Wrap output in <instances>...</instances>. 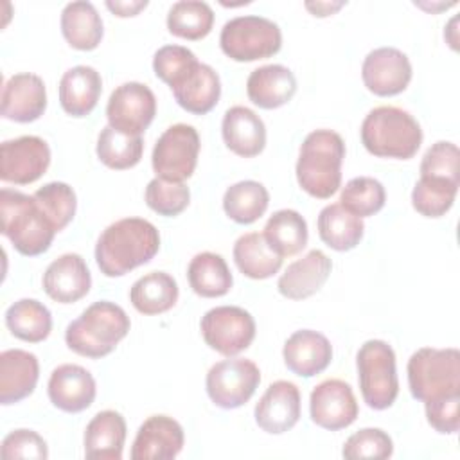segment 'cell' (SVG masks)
I'll return each mask as SVG.
<instances>
[{
    "label": "cell",
    "instance_id": "7402d4cb",
    "mask_svg": "<svg viewBox=\"0 0 460 460\" xmlns=\"http://www.w3.org/2000/svg\"><path fill=\"white\" fill-rule=\"evenodd\" d=\"M176 102L189 113L205 115L219 101L221 81L217 72L205 63L196 61L172 86Z\"/></svg>",
    "mask_w": 460,
    "mask_h": 460
},
{
    "label": "cell",
    "instance_id": "7dc6e473",
    "mask_svg": "<svg viewBox=\"0 0 460 460\" xmlns=\"http://www.w3.org/2000/svg\"><path fill=\"white\" fill-rule=\"evenodd\" d=\"M428 424L444 435H453L460 428V394L446 395L424 402Z\"/></svg>",
    "mask_w": 460,
    "mask_h": 460
},
{
    "label": "cell",
    "instance_id": "30bf717a",
    "mask_svg": "<svg viewBox=\"0 0 460 460\" xmlns=\"http://www.w3.org/2000/svg\"><path fill=\"white\" fill-rule=\"evenodd\" d=\"M261 383L259 367L246 358H230L214 363L205 379L210 401L223 408L234 410L246 404Z\"/></svg>",
    "mask_w": 460,
    "mask_h": 460
},
{
    "label": "cell",
    "instance_id": "83f0119b",
    "mask_svg": "<svg viewBox=\"0 0 460 460\" xmlns=\"http://www.w3.org/2000/svg\"><path fill=\"white\" fill-rule=\"evenodd\" d=\"M126 420L115 410H102L84 429V455L92 460H120L126 442Z\"/></svg>",
    "mask_w": 460,
    "mask_h": 460
},
{
    "label": "cell",
    "instance_id": "ee69618b",
    "mask_svg": "<svg viewBox=\"0 0 460 460\" xmlns=\"http://www.w3.org/2000/svg\"><path fill=\"white\" fill-rule=\"evenodd\" d=\"M458 160L460 151L456 144L438 140L424 153L420 162V176L444 178L458 183Z\"/></svg>",
    "mask_w": 460,
    "mask_h": 460
},
{
    "label": "cell",
    "instance_id": "7c38bea8",
    "mask_svg": "<svg viewBox=\"0 0 460 460\" xmlns=\"http://www.w3.org/2000/svg\"><path fill=\"white\" fill-rule=\"evenodd\" d=\"M156 115V97L153 90L137 81L117 86L106 104L108 124L126 135L140 137Z\"/></svg>",
    "mask_w": 460,
    "mask_h": 460
},
{
    "label": "cell",
    "instance_id": "ba28073f",
    "mask_svg": "<svg viewBox=\"0 0 460 460\" xmlns=\"http://www.w3.org/2000/svg\"><path fill=\"white\" fill-rule=\"evenodd\" d=\"M219 45L230 59L248 63L275 56L282 47V32L270 18L255 14L235 16L223 25Z\"/></svg>",
    "mask_w": 460,
    "mask_h": 460
},
{
    "label": "cell",
    "instance_id": "ab89813d",
    "mask_svg": "<svg viewBox=\"0 0 460 460\" xmlns=\"http://www.w3.org/2000/svg\"><path fill=\"white\" fill-rule=\"evenodd\" d=\"M32 198L56 232H61L75 216L77 198L74 189L65 181L45 183Z\"/></svg>",
    "mask_w": 460,
    "mask_h": 460
},
{
    "label": "cell",
    "instance_id": "4dcf8cb0",
    "mask_svg": "<svg viewBox=\"0 0 460 460\" xmlns=\"http://www.w3.org/2000/svg\"><path fill=\"white\" fill-rule=\"evenodd\" d=\"M320 239L336 252H347L359 244L365 234L363 219L349 212L340 203H331L320 210L318 216Z\"/></svg>",
    "mask_w": 460,
    "mask_h": 460
},
{
    "label": "cell",
    "instance_id": "f6af8a7d",
    "mask_svg": "<svg viewBox=\"0 0 460 460\" xmlns=\"http://www.w3.org/2000/svg\"><path fill=\"white\" fill-rule=\"evenodd\" d=\"M192 50L181 45H164L155 52L153 70L158 79H162L169 88L196 63Z\"/></svg>",
    "mask_w": 460,
    "mask_h": 460
},
{
    "label": "cell",
    "instance_id": "ac0fdd59",
    "mask_svg": "<svg viewBox=\"0 0 460 460\" xmlns=\"http://www.w3.org/2000/svg\"><path fill=\"white\" fill-rule=\"evenodd\" d=\"M50 402L66 413H79L92 406L97 386L93 376L81 365L65 363L52 370L47 385Z\"/></svg>",
    "mask_w": 460,
    "mask_h": 460
},
{
    "label": "cell",
    "instance_id": "f35d334b",
    "mask_svg": "<svg viewBox=\"0 0 460 460\" xmlns=\"http://www.w3.org/2000/svg\"><path fill=\"white\" fill-rule=\"evenodd\" d=\"M456 192V181L420 176L411 190V205L424 217H440L453 207Z\"/></svg>",
    "mask_w": 460,
    "mask_h": 460
},
{
    "label": "cell",
    "instance_id": "9c48e42d",
    "mask_svg": "<svg viewBox=\"0 0 460 460\" xmlns=\"http://www.w3.org/2000/svg\"><path fill=\"white\" fill-rule=\"evenodd\" d=\"M199 146V135L194 126L183 122L169 126L153 147V171L158 178L185 181L196 169Z\"/></svg>",
    "mask_w": 460,
    "mask_h": 460
},
{
    "label": "cell",
    "instance_id": "cb8c5ba5",
    "mask_svg": "<svg viewBox=\"0 0 460 460\" xmlns=\"http://www.w3.org/2000/svg\"><path fill=\"white\" fill-rule=\"evenodd\" d=\"M40 377L38 358L23 349H9L0 354V402L4 406L29 397Z\"/></svg>",
    "mask_w": 460,
    "mask_h": 460
},
{
    "label": "cell",
    "instance_id": "8fae6325",
    "mask_svg": "<svg viewBox=\"0 0 460 460\" xmlns=\"http://www.w3.org/2000/svg\"><path fill=\"white\" fill-rule=\"evenodd\" d=\"M199 329L205 343L226 358L246 350L255 338L253 316L237 305L208 309L199 322Z\"/></svg>",
    "mask_w": 460,
    "mask_h": 460
},
{
    "label": "cell",
    "instance_id": "484cf974",
    "mask_svg": "<svg viewBox=\"0 0 460 460\" xmlns=\"http://www.w3.org/2000/svg\"><path fill=\"white\" fill-rule=\"evenodd\" d=\"M101 92V74L93 66L77 65L61 75L59 104L72 117H86L97 106Z\"/></svg>",
    "mask_w": 460,
    "mask_h": 460
},
{
    "label": "cell",
    "instance_id": "d6986e66",
    "mask_svg": "<svg viewBox=\"0 0 460 460\" xmlns=\"http://www.w3.org/2000/svg\"><path fill=\"white\" fill-rule=\"evenodd\" d=\"M47 108V90L40 75L22 72L11 75L2 90V117L13 122L38 120Z\"/></svg>",
    "mask_w": 460,
    "mask_h": 460
},
{
    "label": "cell",
    "instance_id": "c3c4849f",
    "mask_svg": "<svg viewBox=\"0 0 460 460\" xmlns=\"http://www.w3.org/2000/svg\"><path fill=\"white\" fill-rule=\"evenodd\" d=\"M106 7H108L115 16L128 18V16H137L142 9H146V7H147V0H129V2H124V0H108V2H106Z\"/></svg>",
    "mask_w": 460,
    "mask_h": 460
},
{
    "label": "cell",
    "instance_id": "1f68e13d",
    "mask_svg": "<svg viewBox=\"0 0 460 460\" xmlns=\"http://www.w3.org/2000/svg\"><path fill=\"white\" fill-rule=\"evenodd\" d=\"M178 284L165 271H151L133 282L129 300L133 307L147 316L162 314L178 302Z\"/></svg>",
    "mask_w": 460,
    "mask_h": 460
},
{
    "label": "cell",
    "instance_id": "b9f144b4",
    "mask_svg": "<svg viewBox=\"0 0 460 460\" xmlns=\"http://www.w3.org/2000/svg\"><path fill=\"white\" fill-rule=\"evenodd\" d=\"M189 201L190 190L183 181H171L156 176L146 187V203L160 216L174 217L187 208Z\"/></svg>",
    "mask_w": 460,
    "mask_h": 460
},
{
    "label": "cell",
    "instance_id": "8d00e7d4",
    "mask_svg": "<svg viewBox=\"0 0 460 460\" xmlns=\"http://www.w3.org/2000/svg\"><path fill=\"white\" fill-rule=\"evenodd\" d=\"M95 153H97V158L110 169H115V171L131 169L142 158L144 140L142 137L117 131L108 124L101 129L97 137Z\"/></svg>",
    "mask_w": 460,
    "mask_h": 460
},
{
    "label": "cell",
    "instance_id": "74e56055",
    "mask_svg": "<svg viewBox=\"0 0 460 460\" xmlns=\"http://www.w3.org/2000/svg\"><path fill=\"white\" fill-rule=\"evenodd\" d=\"M214 25V11L201 0H180L167 13V29L172 36L183 40H201Z\"/></svg>",
    "mask_w": 460,
    "mask_h": 460
},
{
    "label": "cell",
    "instance_id": "44dd1931",
    "mask_svg": "<svg viewBox=\"0 0 460 460\" xmlns=\"http://www.w3.org/2000/svg\"><path fill=\"white\" fill-rule=\"evenodd\" d=\"M282 358L293 374L313 377L329 367L332 359V345L322 332L300 329L286 340Z\"/></svg>",
    "mask_w": 460,
    "mask_h": 460
},
{
    "label": "cell",
    "instance_id": "d590c367",
    "mask_svg": "<svg viewBox=\"0 0 460 460\" xmlns=\"http://www.w3.org/2000/svg\"><path fill=\"white\" fill-rule=\"evenodd\" d=\"M270 205L268 189L255 180H243L230 185L223 196V210L225 214L239 223L252 225L261 216H264Z\"/></svg>",
    "mask_w": 460,
    "mask_h": 460
},
{
    "label": "cell",
    "instance_id": "6da1fadb",
    "mask_svg": "<svg viewBox=\"0 0 460 460\" xmlns=\"http://www.w3.org/2000/svg\"><path fill=\"white\" fill-rule=\"evenodd\" d=\"M160 248V234L142 217H124L102 230L95 244V262L106 277H122L149 262Z\"/></svg>",
    "mask_w": 460,
    "mask_h": 460
},
{
    "label": "cell",
    "instance_id": "d4e9b609",
    "mask_svg": "<svg viewBox=\"0 0 460 460\" xmlns=\"http://www.w3.org/2000/svg\"><path fill=\"white\" fill-rule=\"evenodd\" d=\"M221 135L226 147L243 158L257 156L266 146V126L262 119L246 106H232L225 111Z\"/></svg>",
    "mask_w": 460,
    "mask_h": 460
},
{
    "label": "cell",
    "instance_id": "277c9868",
    "mask_svg": "<svg viewBox=\"0 0 460 460\" xmlns=\"http://www.w3.org/2000/svg\"><path fill=\"white\" fill-rule=\"evenodd\" d=\"M361 142L374 156L408 160L422 144V129L406 110L377 106L361 122Z\"/></svg>",
    "mask_w": 460,
    "mask_h": 460
},
{
    "label": "cell",
    "instance_id": "681fc988",
    "mask_svg": "<svg viewBox=\"0 0 460 460\" xmlns=\"http://www.w3.org/2000/svg\"><path fill=\"white\" fill-rule=\"evenodd\" d=\"M345 2H305V9L313 13V16H331L338 9H341Z\"/></svg>",
    "mask_w": 460,
    "mask_h": 460
},
{
    "label": "cell",
    "instance_id": "8992f818",
    "mask_svg": "<svg viewBox=\"0 0 460 460\" xmlns=\"http://www.w3.org/2000/svg\"><path fill=\"white\" fill-rule=\"evenodd\" d=\"M406 372L410 394L422 402L460 394L458 349L422 347L410 356Z\"/></svg>",
    "mask_w": 460,
    "mask_h": 460
},
{
    "label": "cell",
    "instance_id": "d6a6232c",
    "mask_svg": "<svg viewBox=\"0 0 460 460\" xmlns=\"http://www.w3.org/2000/svg\"><path fill=\"white\" fill-rule=\"evenodd\" d=\"M187 279L192 291L203 298L226 295L234 282L226 261L214 252L196 253L189 262Z\"/></svg>",
    "mask_w": 460,
    "mask_h": 460
},
{
    "label": "cell",
    "instance_id": "e575fe53",
    "mask_svg": "<svg viewBox=\"0 0 460 460\" xmlns=\"http://www.w3.org/2000/svg\"><path fill=\"white\" fill-rule=\"evenodd\" d=\"M262 234L271 248L282 257L300 253L305 248L309 237L305 219L293 208L273 212V216H270L266 221Z\"/></svg>",
    "mask_w": 460,
    "mask_h": 460
},
{
    "label": "cell",
    "instance_id": "4fadbf2b",
    "mask_svg": "<svg viewBox=\"0 0 460 460\" xmlns=\"http://www.w3.org/2000/svg\"><path fill=\"white\" fill-rule=\"evenodd\" d=\"M50 165L49 144L34 135H23L2 142L0 178L14 185H29L40 180Z\"/></svg>",
    "mask_w": 460,
    "mask_h": 460
},
{
    "label": "cell",
    "instance_id": "836d02e7",
    "mask_svg": "<svg viewBox=\"0 0 460 460\" xmlns=\"http://www.w3.org/2000/svg\"><path fill=\"white\" fill-rule=\"evenodd\" d=\"M5 325L11 334L22 341L40 343L52 331V314L36 298H22L5 311Z\"/></svg>",
    "mask_w": 460,
    "mask_h": 460
},
{
    "label": "cell",
    "instance_id": "5bb4252c",
    "mask_svg": "<svg viewBox=\"0 0 460 460\" xmlns=\"http://www.w3.org/2000/svg\"><path fill=\"white\" fill-rule=\"evenodd\" d=\"M361 77L368 92L379 97H392L406 90L411 81V63L395 47L370 50L361 65Z\"/></svg>",
    "mask_w": 460,
    "mask_h": 460
},
{
    "label": "cell",
    "instance_id": "52a82bcc",
    "mask_svg": "<svg viewBox=\"0 0 460 460\" xmlns=\"http://www.w3.org/2000/svg\"><path fill=\"white\" fill-rule=\"evenodd\" d=\"M361 397L372 410L390 408L399 394L395 352L383 340L365 341L356 356Z\"/></svg>",
    "mask_w": 460,
    "mask_h": 460
},
{
    "label": "cell",
    "instance_id": "5b68a950",
    "mask_svg": "<svg viewBox=\"0 0 460 460\" xmlns=\"http://www.w3.org/2000/svg\"><path fill=\"white\" fill-rule=\"evenodd\" d=\"M2 234L27 257L45 253L58 234L32 196L13 189L0 190Z\"/></svg>",
    "mask_w": 460,
    "mask_h": 460
},
{
    "label": "cell",
    "instance_id": "7bdbcfd3",
    "mask_svg": "<svg viewBox=\"0 0 460 460\" xmlns=\"http://www.w3.org/2000/svg\"><path fill=\"white\" fill-rule=\"evenodd\" d=\"M394 453V442L390 435L379 428H363L350 435L341 449L343 458H388Z\"/></svg>",
    "mask_w": 460,
    "mask_h": 460
},
{
    "label": "cell",
    "instance_id": "60d3db41",
    "mask_svg": "<svg viewBox=\"0 0 460 460\" xmlns=\"http://www.w3.org/2000/svg\"><path fill=\"white\" fill-rule=\"evenodd\" d=\"M386 201L385 187L379 180L370 176H358L345 183L340 194V205L358 217L377 214Z\"/></svg>",
    "mask_w": 460,
    "mask_h": 460
},
{
    "label": "cell",
    "instance_id": "f1b7e54d",
    "mask_svg": "<svg viewBox=\"0 0 460 460\" xmlns=\"http://www.w3.org/2000/svg\"><path fill=\"white\" fill-rule=\"evenodd\" d=\"M61 32L66 43L77 50L99 47L104 29L101 14L92 2H70L61 11Z\"/></svg>",
    "mask_w": 460,
    "mask_h": 460
},
{
    "label": "cell",
    "instance_id": "7a4b0ae2",
    "mask_svg": "<svg viewBox=\"0 0 460 460\" xmlns=\"http://www.w3.org/2000/svg\"><path fill=\"white\" fill-rule=\"evenodd\" d=\"M345 158V142L332 129L311 131L298 153L296 181L309 196L318 199L331 198L341 183V162Z\"/></svg>",
    "mask_w": 460,
    "mask_h": 460
},
{
    "label": "cell",
    "instance_id": "f546056e",
    "mask_svg": "<svg viewBox=\"0 0 460 460\" xmlns=\"http://www.w3.org/2000/svg\"><path fill=\"white\" fill-rule=\"evenodd\" d=\"M232 253L239 271L255 280L273 277L284 261V257L279 255L266 241L264 234L259 232L243 234L235 241Z\"/></svg>",
    "mask_w": 460,
    "mask_h": 460
},
{
    "label": "cell",
    "instance_id": "ffe728a7",
    "mask_svg": "<svg viewBox=\"0 0 460 460\" xmlns=\"http://www.w3.org/2000/svg\"><path fill=\"white\" fill-rule=\"evenodd\" d=\"M41 284L54 302L74 304L88 295L92 275L79 253H63L47 266Z\"/></svg>",
    "mask_w": 460,
    "mask_h": 460
},
{
    "label": "cell",
    "instance_id": "e0dca14e",
    "mask_svg": "<svg viewBox=\"0 0 460 460\" xmlns=\"http://www.w3.org/2000/svg\"><path fill=\"white\" fill-rule=\"evenodd\" d=\"M185 444L183 428L169 415L147 417L133 440L131 460H171Z\"/></svg>",
    "mask_w": 460,
    "mask_h": 460
},
{
    "label": "cell",
    "instance_id": "2e32d148",
    "mask_svg": "<svg viewBox=\"0 0 460 460\" xmlns=\"http://www.w3.org/2000/svg\"><path fill=\"white\" fill-rule=\"evenodd\" d=\"M253 415L257 426L270 435L289 431L300 419L298 386L284 379L271 383L255 404Z\"/></svg>",
    "mask_w": 460,
    "mask_h": 460
},
{
    "label": "cell",
    "instance_id": "9a60e30c",
    "mask_svg": "<svg viewBox=\"0 0 460 460\" xmlns=\"http://www.w3.org/2000/svg\"><path fill=\"white\" fill-rule=\"evenodd\" d=\"M311 420L329 431L349 428L358 413V401L349 383L341 379H325L318 383L309 397Z\"/></svg>",
    "mask_w": 460,
    "mask_h": 460
},
{
    "label": "cell",
    "instance_id": "603a6c76",
    "mask_svg": "<svg viewBox=\"0 0 460 460\" xmlns=\"http://www.w3.org/2000/svg\"><path fill=\"white\" fill-rule=\"evenodd\" d=\"M332 261L322 250H311L302 259L291 262L279 277V293L289 300L313 296L327 282Z\"/></svg>",
    "mask_w": 460,
    "mask_h": 460
},
{
    "label": "cell",
    "instance_id": "3957f363",
    "mask_svg": "<svg viewBox=\"0 0 460 460\" xmlns=\"http://www.w3.org/2000/svg\"><path fill=\"white\" fill-rule=\"evenodd\" d=\"M131 322L126 311L108 300L88 305L65 331L66 347L84 358L99 359L113 352L117 343L129 332Z\"/></svg>",
    "mask_w": 460,
    "mask_h": 460
},
{
    "label": "cell",
    "instance_id": "bcb514c9",
    "mask_svg": "<svg viewBox=\"0 0 460 460\" xmlns=\"http://www.w3.org/2000/svg\"><path fill=\"white\" fill-rule=\"evenodd\" d=\"M0 455L4 460H14V458L45 460L49 456V447L40 433L22 428L4 437Z\"/></svg>",
    "mask_w": 460,
    "mask_h": 460
},
{
    "label": "cell",
    "instance_id": "4316f807",
    "mask_svg": "<svg viewBox=\"0 0 460 460\" xmlns=\"http://www.w3.org/2000/svg\"><path fill=\"white\" fill-rule=\"evenodd\" d=\"M296 92V79L284 65H264L248 75L246 93L248 99L262 108L275 110L293 99Z\"/></svg>",
    "mask_w": 460,
    "mask_h": 460
}]
</instances>
